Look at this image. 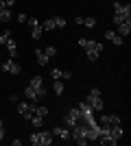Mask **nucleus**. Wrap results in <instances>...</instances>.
Wrapping results in <instances>:
<instances>
[{
	"label": "nucleus",
	"instance_id": "nucleus-31",
	"mask_svg": "<svg viewBox=\"0 0 131 146\" xmlns=\"http://www.w3.org/2000/svg\"><path fill=\"white\" fill-rule=\"evenodd\" d=\"M68 79H72V72H70V70H63V81H68Z\"/></svg>",
	"mask_w": 131,
	"mask_h": 146
},
{
	"label": "nucleus",
	"instance_id": "nucleus-25",
	"mask_svg": "<svg viewBox=\"0 0 131 146\" xmlns=\"http://www.w3.org/2000/svg\"><path fill=\"white\" fill-rule=\"evenodd\" d=\"M55 20V29H63V26L68 24V22H66V18H53Z\"/></svg>",
	"mask_w": 131,
	"mask_h": 146
},
{
	"label": "nucleus",
	"instance_id": "nucleus-21",
	"mask_svg": "<svg viewBox=\"0 0 131 146\" xmlns=\"http://www.w3.org/2000/svg\"><path fill=\"white\" fill-rule=\"evenodd\" d=\"M50 76H53V81H63V70H59V68H53L50 70Z\"/></svg>",
	"mask_w": 131,
	"mask_h": 146
},
{
	"label": "nucleus",
	"instance_id": "nucleus-28",
	"mask_svg": "<svg viewBox=\"0 0 131 146\" xmlns=\"http://www.w3.org/2000/svg\"><path fill=\"white\" fill-rule=\"evenodd\" d=\"M15 20H18L20 24H24V22H29V15H26V13H20V15H18Z\"/></svg>",
	"mask_w": 131,
	"mask_h": 146
},
{
	"label": "nucleus",
	"instance_id": "nucleus-10",
	"mask_svg": "<svg viewBox=\"0 0 131 146\" xmlns=\"http://www.w3.org/2000/svg\"><path fill=\"white\" fill-rule=\"evenodd\" d=\"M112 124H120V118L118 116H109V113H105V116L100 118V127H112Z\"/></svg>",
	"mask_w": 131,
	"mask_h": 146
},
{
	"label": "nucleus",
	"instance_id": "nucleus-6",
	"mask_svg": "<svg viewBox=\"0 0 131 146\" xmlns=\"http://www.w3.org/2000/svg\"><path fill=\"white\" fill-rule=\"evenodd\" d=\"M29 24H31V37L33 39H39V37L44 35V29H42V24H39V20L29 18Z\"/></svg>",
	"mask_w": 131,
	"mask_h": 146
},
{
	"label": "nucleus",
	"instance_id": "nucleus-27",
	"mask_svg": "<svg viewBox=\"0 0 131 146\" xmlns=\"http://www.w3.org/2000/svg\"><path fill=\"white\" fill-rule=\"evenodd\" d=\"M44 52H46V55H48V59H50V57H55V55H57V48H55V46H48Z\"/></svg>",
	"mask_w": 131,
	"mask_h": 146
},
{
	"label": "nucleus",
	"instance_id": "nucleus-14",
	"mask_svg": "<svg viewBox=\"0 0 131 146\" xmlns=\"http://www.w3.org/2000/svg\"><path fill=\"white\" fill-rule=\"evenodd\" d=\"M24 98L29 100V103H33V105H35V103L39 100V98H37V94H35V90H33L31 85H29V87H24Z\"/></svg>",
	"mask_w": 131,
	"mask_h": 146
},
{
	"label": "nucleus",
	"instance_id": "nucleus-1",
	"mask_svg": "<svg viewBox=\"0 0 131 146\" xmlns=\"http://www.w3.org/2000/svg\"><path fill=\"white\" fill-rule=\"evenodd\" d=\"M79 46L85 50V55H87V59H90V61H96V59H98V55L103 52V44L94 42V39H87V37H81V39H79Z\"/></svg>",
	"mask_w": 131,
	"mask_h": 146
},
{
	"label": "nucleus",
	"instance_id": "nucleus-18",
	"mask_svg": "<svg viewBox=\"0 0 131 146\" xmlns=\"http://www.w3.org/2000/svg\"><path fill=\"white\" fill-rule=\"evenodd\" d=\"M112 22H114V24H122V22H131V15H120V13H114Z\"/></svg>",
	"mask_w": 131,
	"mask_h": 146
},
{
	"label": "nucleus",
	"instance_id": "nucleus-17",
	"mask_svg": "<svg viewBox=\"0 0 131 146\" xmlns=\"http://www.w3.org/2000/svg\"><path fill=\"white\" fill-rule=\"evenodd\" d=\"M35 57H37V63L39 66H46V63H48V55H46V52H44V50H35Z\"/></svg>",
	"mask_w": 131,
	"mask_h": 146
},
{
	"label": "nucleus",
	"instance_id": "nucleus-22",
	"mask_svg": "<svg viewBox=\"0 0 131 146\" xmlns=\"http://www.w3.org/2000/svg\"><path fill=\"white\" fill-rule=\"evenodd\" d=\"M42 29L44 31H53V29H55V20L50 18V20H46V22H42Z\"/></svg>",
	"mask_w": 131,
	"mask_h": 146
},
{
	"label": "nucleus",
	"instance_id": "nucleus-33",
	"mask_svg": "<svg viewBox=\"0 0 131 146\" xmlns=\"http://www.w3.org/2000/svg\"><path fill=\"white\" fill-rule=\"evenodd\" d=\"M2 9H7V7H5V0H0V11H2Z\"/></svg>",
	"mask_w": 131,
	"mask_h": 146
},
{
	"label": "nucleus",
	"instance_id": "nucleus-29",
	"mask_svg": "<svg viewBox=\"0 0 131 146\" xmlns=\"http://www.w3.org/2000/svg\"><path fill=\"white\" fill-rule=\"evenodd\" d=\"M76 144H79V146H87V144H90V142H87V137H76Z\"/></svg>",
	"mask_w": 131,
	"mask_h": 146
},
{
	"label": "nucleus",
	"instance_id": "nucleus-15",
	"mask_svg": "<svg viewBox=\"0 0 131 146\" xmlns=\"http://www.w3.org/2000/svg\"><path fill=\"white\" fill-rule=\"evenodd\" d=\"M7 50H9V57L15 59V55H18V44H15L13 37H9V42H7Z\"/></svg>",
	"mask_w": 131,
	"mask_h": 146
},
{
	"label": "nucleus",
	"instance_id": "nucleus-23",
	"mask_svg": "<svg viewBox=\"0 0 131 146\" xmlns=\"http://www.w3.org/2000/svg\"><path fill=\"white\" fill-rule=\"evenodd\" d=\"M0 20H2V22H9V20H11V11H9V9H2V11H0Z\"/></svg>",
	"mask_w": 131,
	"mask_h": 146
},
{
	"label": "nucleus",
	"instance_id": "nucleus-7",
	"mask_svg": "<svg viewBox=\"0 0 131 146\" xmlns=\"http://www.w3.org/2000/svg\"><path fill=\"white\" fill-rule=\"evenodd\" d=\"M18 113L22 118H26V120H31V116H33V103H20L18 105Z\"/></svg>",
	"mask_w": 131,
	"mask_h": 146
},
{
	"label": "nucleus",
	"instance_id": "nucleus-12",
	"mask_svg": "<svg viewBox=\"0 0 131 146\" xmlns=\"http://www.w3.org/2000/svg\"><path fill=\"white\" fill-rule=\"evenodd\" d=\"M114 13H120V15H131V5L114 2Z\"/></svg>",
	"mask_w": 131,
	"mask_h": 146
},
{
	"label": "nucleus",
	"instance_id": "nucleus-30",
	"mask_svg": "<svg viewBox=\"0 0 131 146\" xmlns=\"http://www.w3.org/2000/svg\"><path fill=\"white\" fill-rule=\"evenodd\" d=\"M5 140V120H0V142Z\"/></svg>",
	"mask_w": 131,
	"mask_h": 146
},
{
	"label": "nucleus",
	"instance_id": "nucleus-32",
	"mask_svg": "<svg viewBox=\"0 0 131 146\" xmlns=\"http://www.w3.org/2000/svg\"><path fill=\"white\" fill-rule=\"evenodd\" d=\"M13 5H15V0H5V7H7V9H11Z\"/></svg>",
	"mask_w": 131,
	"mask_h": 146
},
{
	"label": "nucleus",
	"instance_id": "nucleus-13",
	"mask_svg": "<svg viewBox=\"0 0 131 146\" xmlns=\"http://www.w3.org/2000/svg\"><path fill=\"white\" fill-rule=\"evenodd\" d=\"M116 33H118L120 37H125L131 33V22H122V24H116Z\"/></svg>",
	"mask_w": 131,
	"mask_h": 146
},
{
	"label": "nucleus",
	"instance_id": "nucleus-4",
	"mask_svg": "<svg viewBox=\"0 0 131 146\" xmlns=\"http://www.w3.org/2000/svg\"><path fill=\"white\" fill-rule=\"evenodd\" d=\"M29 85L35 90L37 98H44V96H46V87H44V79H42V76H33V79L29 81Z\"/></svg>",
	"mask_w": 131,
	"mask_h": 146
},
{
	"label": "nucleus",
	"instance_id": "nucleus-24",
	"mask_svg": "<svg viewBox=\"0 0 131 146\" xmlns=\"http://www.w3.org/2000/svg\"><path fill=\"white\" fill-rule=\"evenodd\" d=\"M83 26H87V29H94V26H96V20H94V18H83Z\"/></svg>",
	"mask_w": 131,
	"mask_h": 146
},
{
	"label": "nucleus",
	"instance_id": "nucleus-20",
	"mask_svg": "<svg viewBox=\"0 0 131 146\" xmlns=\"http://www.w3.org/2000/svg\"><path fill=\"white\" fill-rule=\"evenodd\" d=\"M29 122H31L33 127L42 129V124H44V118H42V116H35V113H33V116H31V120H29Z\"/></svg>",
	"mask_w": 131,
	"mask_h": 146
},
{
	"label": "nucleus",
	"instance_id": "nucleus-8",
	"mask_svg": "<svg viewBox=\"0 0 131 146\" xmlns=\"http://www.w3.org/2000/svg\"><path fill=\"white\" fill-rule=\"evenodd\" d=\"M105 39H107V42H112L114 46H122V42H125V37H120L116 31H109V29L105 31Z\"/></svg>",
	"mask_w": 131,
	"mask_h": 146
},
{
	"label": "nucleus",
	"instance_id": "nucleus-11",
	"mask_svg": "<svg viewBox=\"0 0 131 146\" xmlns=\"http://www.w3.org/2000/svg\"><path fill=\"white\" fill-rule=\"evenodd\" d=\"M107 133L112 135L114 140H120V137L125 135V131H122V127H120V124H112V127H107Z\"/></svg>",
	"mask_w": 131,
	"mask_h": 146
},
{
	"label": "nucleus",
	"instance_id": "nucleus-2",
	"mask_svg": "<svg viewBox=\"0 0 131 146\" xmlns=\"http://www.w3.org/2000/svg\"><path fill=\"white\" fill-rule=\"evenodd\" d=\"M29 140L33 146H50L55 142V135H53V131H35Z\"/></svg>",
	"mask_w": 131,
	"mask_h": 146
},
{
	"label": "nucleus",
	"instance_id": "nucleus-9",
	"mask_svg": "<svg viewBox=\"0 0 131 146\" xmlns=\"http://www.w3.org/2000/svg\"><path fill=\"white\" fill-rule=\"evenodd\" d=\"M53 135L59 137V140H72L70 137V129H66V127H55L53 129Z\"/></svg>",
	"mask_w": 131,
	"mask_h": 146
},
{
	"label": "nucleus",
	"instance_id": "nucleus-3",
	"mask_svg": "<svg viewBox=\"0 0 131 146\" xmlns=\"http://www.w3.org/2000/svg\"><path fill=\"white\" fill-rule=\"evenodd\" d=\"M87 105H90L94 111H103L105 103H103V96H100V90H98V87H92V92L87 94Z\"/></svg>",
	"mask_w": 131,
	"mask_h": 146
},
{
	"label": "nucleus",
	"instance_id": "nucleus-19",
	"mask_svg": "<svg viewBox=\"0 0 131 146\" xmlns=\"http://www.w3.org/2000/svg\"><path fill=\"white\" fill-rule=\"evenodd\" d=\"M53 90H55V94H57V96H61V94H63V90H66V85H63L61 81L57 79L55 83H53Z\"/></svg>",
	"mask_w": 131,
	"mask_h": 146
},
{
	"label": "nucleus",
	"instance_id": "nucleus-26",
	"mask_svg": "<svg viewBox=\"0 0 131 146\" xmlns=\"http://www.w3.org/2000/svg\"><path fill=\"white\" fill-rule=\"evenodd\" d=\"M11 35H13L11 31H5V33L0 35V44H7V42H9V37H11Z\"/></svg>",
	"mask_w": 131,
	"mask_h": 146
},
{
	"label": "nucleus",
	"instance_id": "nucleus-5",
	"mask_svg": "<svg viewBox=\"0 0 131 146\" xmlns=\"http://www.w3.org/2000/svg\"><path fill=\"white\" fill-rule=\"evenodd\" d=\"M2 70H5V72H9V74H20V72H22L20 63H18L15 59H11V57H9L7 61H2Z\"/></svg>",
	"mask_w": 131,
	"mask_h": 146
},
{
	"label": "nucleus",
	"instance_id": "nucleus-16",
	"mask_svg": "<svg viewBox=\"0 0 131 146\" xmlns=\"http://www.w3.org/2000/svg\"><path fill=\"white\" fill-rule=\"evenodd\" d=\"M33 113L46 118V116H48V107H46V105H33Z\"/></svg>",
	"mask_w": 131,
	"mask_h": 146
}]
</instances>
